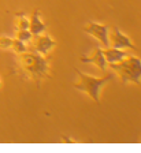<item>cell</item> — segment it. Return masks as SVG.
<instances>
[{
    "instance_id": "cell-3",
    "label": "cell",
    "mask_w": 141,
    "mask_h": 153,
    "mask_svg": "<svg viewBox=\"0 0 141 153\" xmlns=\"http://www.w3.org/2000/svg\"><path fill=\"white\" fill-rule=\"evenodd\" d=\"M111 68L119 75L123 83H136L141 85V59L130 56L119 63L111 64Z\"/></svg>"
},
{
    "instance_id": "cell-6",
    "label": "cell",
    "mask_w": 141,
    "mask_h": 153,
    "mask_svg": "<svg viewBox=\"0 0 141 153\" xmlns=\"http://www.w3.org/2000/svg\"><path fill=\"white\" fill-rule=\"evenodd\" d=\"M111 44L114 48H118V49H123V48L136 49V45L133 44V41H131L128 36L123 34L118 27L114 29V32L111 34Z\"/></svg>"
},
{
    "instance_id": "cell-1",
    "label": "cell",
    "mask_w": 141,
    "mask_h": 153,
    "mask_svg": "<svg viewBox=\"0 0 141 153\" xmlns=\"http://www.w3.org/2000/svg\"><path fill=\"white\" fill-rule=\"evenodd\" d=\"M19 66L26 75L37 82L47 78L49 74V63L40 53H22L19 57Z\"/></svg>"
},
{
    "instance_id": "cell-2",
    "label": "cell",
    "mask_w": 141,
    "mask_h": 153,
    "mask_svg": "<svg viewBox=\"0 0 141 153\" xmlns=\"http://www.w3.org/2000/svg\"><path fill=\"white\" fill-rule=\"evenodd\" d=\"M80 76V82L74 83V88L80 92H85L90 96L97 104H100V92L108 82L114 79V74H108L104 78H96V76L88 75V74L81 73L80 70H75Z\"/></svg>"
},
{
    "instance_id": "cell-4",
    "label": "cell",
    "mask_w": 141,
    "mask_h": 153,
    "mask_svg": "<svg viewBox=\"0 0 141 153\" xmlns=\"http://www.w3.org/2000/svg\"><path fill=\"white\" fill-rule=\"evenodd\" d=\"M84 32L88 33V34L96 37L104 48H108L110 45V33H108V26L107 25H100L96 22H89V25L87 27H84Z\"/></svg>"
},
{
    "instance_id": "cell-5",
    "label": "cell",
    "mask_w": 141,
    "mask_h": 153,
    "mask_svg": "<svg viewBox=\"0 0 141 153\" xmlns=\"http://www.w3.org/2000/svg\"><path fill=\"white\" fill-rule=\"evenodd\" d=\"M56 47V41L54 38H51L48 34H40L37 36V41H36V52L43 56H47L49 52Z\"/></svg>"
},
{
    "instance_id": "cell-13",
    "label": "cell",
    "mask_w": 141,
    "mask_h": 153,
    "mask_svg": "<svg viewBox=\"0 0 141 153\" xmlns=\"http://www.w3.org/2000/svg\"><path fill=\"white\" fill-rule=\"evenodd\" d=\"M13 47V38L10 37H0V48L1 49H8Z\"/></svg>"
},
{
    "instance_id": "cell-7",
    "label": "cell",
    "mask_w": 141,
    "mask_h": 153,
    "mask_svg": "<svg viewBox=\"0 0 141 153\" xmlns=\"http://www.w3.org/2000/svg\"><path fill=\"white\" fill-rule=\"evenodd\" d=\"M81 62L82 63H93L95 66L99 67L101 71H106L107 66H108L107 59L104 56V49H101V48H97L92 57H81Z\"/></svg>"
},
{
    "instance_id": "cell-10",
    "label": "cell",
    "mask_w": 141,
    "mask_h": 153,
    "mask_svg": "<svg viewBox=\"0 0 141 153\" xmlns=\"http://www.w3.org/2000/svg\"><path fill=\"white\" fill-rule=\"evenodd\" d=\"M18 23H16V29L18 30H29L30 29V19L25 15L23 13L18 14Z\"/></svg>"
},
{
    "instance_id": "cell-12",
    "label": "cell",
    "mask_w": 141,
    "mask_h": 153,
    "mask_svg": "<svg viewBox=\"0 0 141 153\" xmlns=\"http://www.w3.org/2000/svg\"><path fill=\"white\" fill-rule=\"evenodd\" d=\"M33 38V34L30 30H18V40L23 42H30Z\"/></svg>"
},
{
    "instance_id": "cell-14",
    "label": "cell",
    "mask_w": 141,
    "mask_h": 153,
    "mask_svg": "<svg viewBox=\"0 0 141 153\" xmlns=\"http://www.w3.org/2000/svg\"><path fill=\"white\" fill-rule=\"evenodd\" d=\"M1 85H3V82H1V78H0V88H1Z\"/></svg>"
},
{
    "instance_id": "cell-9",
    "label": "cell",
    "mask_w": 141,
    "mask_h": 153,
    "mask_svg": "<svg viewBox=\"0 0 141 153\" xmlns=\"http://www.w3.org/2000/svg\"><path fill=\"white\" fill-rule=\"evenodd\" d=\"M104 56L107 59V63L114 64L126 59V52H123L122 49H118V48H107L104 51Z\"/></svg>"
},
{
    "instance_id": "cell-11",
    "label": "cell",
    "mask_w": 141,
    "mask_h": 153,
    "mask_svg": "<svg viewBox=\"0 0 141 153\" xmlns=\"http://www.w3.org/2000/svg\"><path fill=\"white\" fill-rule=\"evenodd\" d=\"M15 51V53L16 55H22V53H25V52H28V45H26V42H23V41H21V40H13V47H11Z\"/></svg>"
},
{
    "instance_id": "cell-8",
    "label": "cell",
    "mask_w": 141,
    "mask_h": 153,
    "mask_svg": "<svg viewBox=\"0 0 141 153\" xmlns=\"http://www.w3.org/2000/svg\"><path fill=\"white\" fill-rule=\"evenodd\" d=\"M29 30L32 32L33 36H40L47 30V25L43 22L40 11H34V13H33L32 19H30V29Z\"/></svg>"
}]
</instances>
